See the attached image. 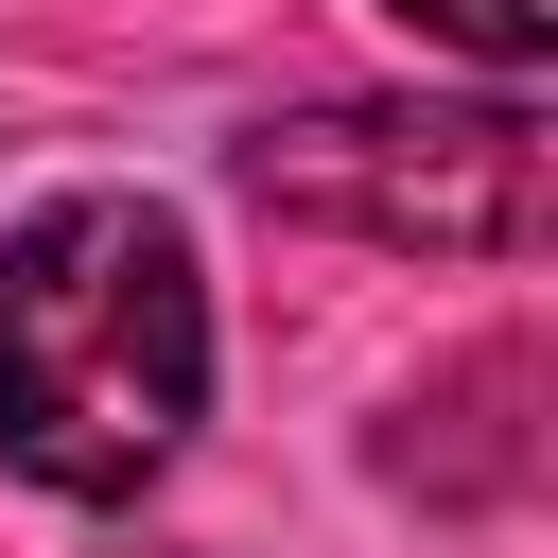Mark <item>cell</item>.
I'll use <instances>...</instances> for the list:
<instances>
[{
	"label": "cell",
	"mask_w": 558,
	"mask_h": 558,
	"mask_svg": "<svg viewBox=\"0 0 558 558\" xmlns=\"http://www.w3.org/2000/svg\"><path fill=\"white\" fill-rule=\"evenodd\" d=\"M209 418V262L157 192H52L0 227V471L140 506Z\"/></svg>",
	"instance_id": "6da1fadb"
},
{
	"label": "cell",
	"mask_w": 558,
	"mask_h": 558,
	"mask_svg": "<svg viewBox=\"0 0 558 558\" xmlns=\"http://www.w3.org/2000/svg\"><path fill=\"white\" fill-rule=\"evenodd\" d=\"M384 17H401V35H436V52H471V70H506V87L558 52V0H384Z\"/></svg>",
	"instance_id": "3957f363"
},
{
	"label": "cell",
	"mask_w": 558,
	"mask_h": 558,
	"mask_svg": "<svg viewBox=\"0 0 558 558\" xmlns=\"http://www.w3.org/2000/svg\"><path fill=\"white\" fill-rule=\"evenodd\" d=\"M244 192L349 244H436V262H523L541 244V122L488 105H314L244 140Z\"/></svg>",
	"instance_id": "7a4b0ae2"
}]
</instances>
